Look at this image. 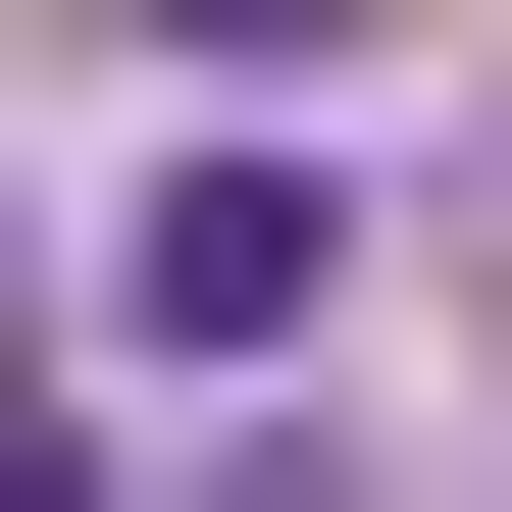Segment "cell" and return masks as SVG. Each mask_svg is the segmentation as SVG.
<instances>
[{
  "instance_id": "obj_1",
  "label": "cell",
  "mask_w": 512,
  "mask_h": 512,
  "mask_svg": "<svg viewBox=\"0 0 512 512\" xmlns=\"http://www.w3.org/2000/svg\"><path fill=\"white\" fill-rule=\"evenodd\" d=\"M103 308H154V359H308V308H359V154H308V103H205V154L103 205Z\"/></svg>"
}]
</instances>
